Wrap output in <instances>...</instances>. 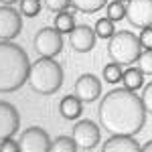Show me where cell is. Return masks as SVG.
<instances>
[{
	"label": "cell",
	"mask_w": 152,
	"mask_h": 152,
	"mask_svg": "<svg viewBox=\"0 0 152 152\" xmlns=\"http://www.w3.org/2000/svg\"><path fill=\"white\" fill-rule=\"evenodd\" d=\"M99 126L110 136H136L146 122L142 97L126 87L112 89L102 97L97 107Z\"/></svg>",
	"instance_id": "cell-1"
},
{
	"label": "cell",
	"mask_w": 152,
	"mask_h": 152,
	"mask_svg": "<svg viewBox=\"0 0 152 152\" xmlns=\"http://www.w3.org/2000/svg\"><path fill=\"white\" fill-rule=\"evenodd\" d=\"M31 61L23 47L0 41V94H12L28 81Z\"/></svg>",
	"instance_id": "cell-2"
},
{
	"label": "cell",
	"mask_w": 152,
	"mask_h": 152,
	"mask_svg": "<svg viewBox=\"0 0 152 152\" xmlns=\"http://www.w3.org/2000/svg\"><path fill=\"white\" fill-rule=\"evenodd\" d=\"M28 85L39 95H51L59 91L63 85V69L55 59L51 57H39L35 63H31L28 71Z\"/></svg>",
	"instance_id": "cell-3"
},
{
	"label": "cell",
	"mask_w": 152,
	"mask_h": 152,
	"mask_svg": "<svg viewBox=\"0 0 152 152\" xmlns=\"http://www.w3.org/2000/svg\"><path fill=\"white\" fill-rule=\"evenodd\" d=\"M140 53H142L140 39L134 33H130V31H120V33L116 31V35L110 39L107 55L118 65H132V63H136Z\"/></svg>",
	"instance_id": "cell-4"
},
{
	"label": "cell",
	"mask_w": 152,
	"mask_h": 152,
	"mask_svg": "<svg viewBox=\"0 0 152 152\" xmlns=\"http://www.w3.org/2000/svg\"><path fill=\"white\" fill-rule=\"evenodd\" d=\"M33 45H35V51L39 57L55 59L63 51V39H61V33L55 26H45V28L37 31Z\"/></svg>",
	"instance_id": "cell-5"
},
{
	"label": "cell",
	"mask_w": 152,
	"mask_h": 152,
	"mask_svg": "<svg viewBox=\"0 0 152 152\" xmlns=\"http://www.w3.org/2000/svg\"><path fill=\"white\" fill-rule=\"evenodd\" d=\"M71 138L77 144V148L94 150L95 146L99 144L102 132H99V126H97L95 122H91V120H79V122L73 126Z\"/></svg>",
	"instance_id": "cell-6"
},
{
	"label": "cell",
	"mask_w": 152,
	"mask_h": 152,
	"mask_svg": "<svg viewBox=\"0 0 152 152\" xmlns=\"http://www.w3.org/2000/svg\"><path fill=\"white\" fill-rule=\"evenodd\" d=\"M20 152H51L53 140L49 138V134L39 126H31L20 134L18 138Z\"/></svg>",
	"instance_id": "cell-7"
},
{
	"label": "cell",
	"mask_w": 152,
	"mask_h": 152,
	"mask_svg": "<svg viewBox=\"0 0 152 152\" xmlns=\"http://www.w3.org/2000/svg\"><path fill=\"white\" fill-rule=\"evenodd\" d=\"M126 20L136 28L152 26V0H128Z\"/></svg>",
	"instance_id": "cell-8"
},
{
	"label": "cell",
	"mask_w": 152,
	"mask_h": 152,
	"mask_svg": "<svg viewBox=\"0 0 152 152\" xmlns=\"http://www.w3.org/2000/svg\"><path fill=\"white\" fill-rule=\"evenodd\" d=\"M23 31V16L12 6H0V41H12Z\"/></svg>",
	"instance_id": "cell-9"
},
{
	"label": "cell",
	"mask_w": 152,
	"mask_h": 152,
	"mask_svg": "<svg viewBox=\"0 0 152 152\" xmlns=\"http://www.w3.org/2000/svg\"><path fill=\"white\" fill-rule=\"evenodd\" d=\"M73 95L79 97L83 104H91V102H95L102 95V81L95 75H91V73H83L75 81Z\"/></svg>",
	"instance_id": "cell-10"
},
{
	"label": "cell",
	"mask_w": 152,
	"mask_h": 152,
	"mask_svg": "<svg viewBox=\"0 0 152 152\" xmlns=\"http://www.w3.org/2000/svg\"><path fill=\"white\" fill-rule=\"evenodd\" d=\"M20 126V116L16 107L8 102H0V142L12 138Z\"/></svg>",
	"instance_id": "cell-11"
},
{
	"label": "cell",
	"mask_w": 152,
	"mask_h": 152,
	"mask_svg": "<svg viewBox=\"0 0 152 152\" xmlns=\"http://www.w3.org/2000/svg\"><path fill=\"white\" fill-rule=\"evenodd\" d=\"M95 31L89 24H75V28L69 33V45L77 53H89L95 45Z\"/></svg>",
	"instance_id": "cell-12"
},
{
	"label": "cell",
	"mask_w": 152,
	"mask_h": 152,
	"mask_svg": "<svg viewBox=\"0 0 152 152\" xmlns=\"http://www.w3.org/2000/svg\"><path fill=\"white\" fill-rule=\"evenodd\" d=\"M140 148L134 136H110L104 142L102 152H140Z\"/></svg>",
	"instance_id": "cell-13"
},
{
	"label": "cell",
	"mask_w": 152,
	"mask_h": 152,
	"mask_svg": "<svg viewBox=\"0 0 152 152\" xmlns=\"http://www.w3.org/2000/svg\"><path fill=\"white\" fill-rule=\"evenodd\" d=\"M83 112V102L75 95H65L59 104V114L65 120H77Z\"/></svg>",
	"instance_id": "cell-14"
},
{
	"label": "cell",
	"mask_w": 152,
	"mask_h": 152,
	"mask_svg": "<svg viewBox=\"0 0 152 152\" xmlns=\"http://www.w3.org/2000/svg\"><path fill=\"white\" fill-rule=\"evenodd\" d=\"M122 81H124V87L130 89V91H138L140 87H144V73H142L138 67H128L122 75Z\"/></svg>",
	"instance_id": "cell-15"
},
{
	"label": "cell",
	"mask_w": 152,
	"mask_h": 152,
	"mask_svg": "<svg viewBox=\"0 0 152 152\" xmlns=\"http://www.w3.org/2000/svg\"><path fill=\"white\" fill-rule=\"evenodd\" d=\"M55 28L61 35L63 33L69 35L71 31L75 28V8H71V10L67 8V10H63V12H57L55 14Z\"/></svg>",
	"instance_id": "cell-16"
},
{
	"label": "cell",
	"mask_w": 152,
	"mask_h": 152,
	"mask_svg": "<svg viewBox=\"0 0 152 152\" xmlns=\"http://www.w3.org/2000/svg\"><path fill=\"white\" fill-rule=\"evenodd\" d=\"M71 6L79 12L94 14V12L102 10L104 6H107V0H71Z\"/></svg>",
	"instance_id": "cell-17"
},
{
	"label": "cell",
	"mask_w": 152,
	"mask_h": 152,
	"mask_svg": "<svg viewBox=\"0 0 152 152\" xmlns=\"http://www.w3.org/2000/svg\"><path fill=\"white\" fill-rule=\"evenodd\" d=\"M105 16L110 18V20H124L126 18V2H120V0H112V2H107V6H105Z\"/></svg>",
	"instance_id": "cell-18"
},
{
	"label": "cell",
	"mask_w": 152,
	"mask_h": 152,
	"mask_svg": "<svg viewBox=\"0 0 152 152\" xmlns=\"http://www.w3.org/2000/svg\"><path fill=\"white\" fill-rule=\"evenodd\" d=\"M95 35L99 37V39H112V37L116 35V26H114V20H110L107 16L104 18H99L97 23H95Z\"/></svg>",
	"instance_id": "cell-19"
},
{
	"label": "cell",
	"mask_w": 152,
	"mask_h": 152,
	"mask_svg": "<svg viewBox=\"0 0 152 152\" xmlns=\"http://www.w3.org/2000/svg\"><path fill=\"white\" fill-rule=\"evenodd\" d=\"M51 152H77V144L69 136H59L51 144Z\"/></svg>",
	"instance_id": "cell-20"
},
{
	"label": "cell",
	"mask_w": 152,
	"mask_h": 152,
	"mask_svg": "<svg viewBox=\"0 0 152 152\" xmlns=\"http://www.w3.org/2000/svg\"><path fill=\"white\" fill-rule=\"evenodd\" d=\"M122 75H124L122 65H118V63H114V61L104 67V81L105 83H118L120 79H122Z\"/></svg>",
	"instance_id": "cell-21"
},
{
	"label": "cell",
	"mask_w": 152,
	"mask_h": 152,
	"mask_svg": "<svg viewBox=\"0 0 152 152\" xmlns=\"http://www.w3.org/2000/svg\"><path fill=\"white\" fill-rule=\"evenodd\" d=\"M18 2H20V14L26 16V18L37 16L41 12V8H43L41 0H18Z\"/></svg>",
	"instance_id": "cell-22"
},
{
	"label": "cell",
	"mask_w": 152,
	"mask_h": 152,
	"mask_svg": "<svg viewBox=\"0 0 152 152\" xmlns=\"http://www.w3.org/2000/svg\"><path fill=\"white\" fill-rule=\"evenodd\" d=\"M136 63H138L136 67H138L144 75H152V49L150 51H142Z\"/></svg>",
	"instance_id": "cell-23"
},
{
	"label": "cell",
	"mask_w": 152,
	"mask_h": 152,
	"mask_svg": "<svg viewBox=\"0 0 152 152\" xmlns=\"http://www.w3.org/2000/svg\"><path fill=\"white\" fill-rule=\"evenodd\" d=\"M45 6H47L51 12H63L71 6V0H45Z\"/></svg>",
	"instance_id": "cell-24"
},
{
	"label": "cell",
	"mask_w": 152,
	"mask_h": 152,
	"mask_svg": "<svg viewBox=\"0 0 152 152\" xmlns=\"http://www.w3.org/2000/svg\"><path fill=\"white\" fill-rule=\"evenodd\" d=\"M140 97H142V104H144L146 114H152V81L148 83V85H144Z\"/></svg>",
	"instance_id": "cell-25"
},
{
	"label": "cell",
	"mask_w": 152,
	"mask_h": 152,
	"mask_svg": "<svg viewBox=\"0 0 152 152\" xmlns=\"http://www.w3.org/2000/svg\"><path fill=\"white\" fill-rule=\"evenodd\" d=\"M138 39H140L142 51H150V49H152V26L142 28V33L138 35Z\"/></svg>",
	"instance_id": "cell-26"
},
{
	"label": "cell",
	"mask_w": 152,
	"mask_h": 152,
	"mask_svg": "<svg viewBox=\"0 0 152 152\" xmlns=\"http://www.w3.org/2000/svg\"><path fill=\"white\" fill-rule=\"evenodd\" d=\"M0 152H20V144H18V140L14 142L12 138H6L0 142Z\"/></svg>",
	"instance_id": "cell-27"
},
{
	"label": "cell",
	"mask_w": 152,
	"mask_h": 152,
	"mask_svg": "<svg viewBox=\"0 0 152 152\" xmlns=\"http://www.w3.org/2000/svg\"><path fill=\"white\" fill-rule=\"evenodd\" d=\"M140 152H152V140H148L146 144H142Z\"/></svg>",
	"instance_id": "cell-28"
},
{
	"label": "cell",
	"mask_w": 152,
	"mask_h": 152,
	"mask_svg": "<svg viewBox=\"0 0 152 152\" xmlns=\"http://www.w3.org/2000/svg\"><path fill=\"white\" fill-rule=\"evenodd\" d=\"M14 2H18V0H0L2 6H10V4H14Z\"/></svg>",
	"instance_id": "cell-29"
},
{
	"label": "cell",
	"mask_w": 152,
	"mask_h": 152,
	"mask_svg": "<svg viewBox=\"0 0 152 152\" xmlns=\"http://www.w3.org/2000/svg\"><path fill=\"white\" fill-rule=\"evenodd\" d=\"M120 2H128V0H120Z\"/></svg>",
	"instance_id": "cell-30"
}]
</instances>
